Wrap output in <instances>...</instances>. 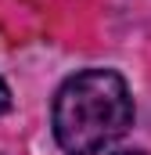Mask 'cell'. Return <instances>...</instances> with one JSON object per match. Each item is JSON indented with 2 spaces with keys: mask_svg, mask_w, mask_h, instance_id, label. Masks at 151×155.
Here are the masks:
<instances>
[{
  "mask_svg": "<svg viewBox=\"0 0 151 155\" xmlns=\"http://www.w3.org/2000/svg\"><path fill=\"white\" fill-rule=\"evenodd\" d=\"M133 126V97L112 69H86L54 97V137L69 155H94Z\"/></svg>",
  "mask_w": 151,
  "mask_h": 155,
  "instance_id": "1",
  "label": "cell"
},
{
  "mask_svg": "<svg viewBox=\"0 0 151 155\" xmlns=\"http://www.w3.org/2000/svg\"><path fill=\"white\" fill-rule=\"evenodd\" d=\"M7 108H11V90H7V83L0 79V116H4Z\"/></svg>",
  "mask_w": 151,
  "mask_h": 155,
  "instance_id": "2",
  "label": "cell"
},
{
  "mask_svg": "<svg viewBox=\"0 0 151 155\" xmlns=\"http://www.w3.org/2000/svg\"><path fill=\"white\" fill-rule=\"evenodd\" d=\"M112 155H144V152H112Z\"/></svg>",
  "mask_w": 151,
  "mask_h": 155,
  "instance_id": "3",
  "label": "cell"
}]
</instances>
